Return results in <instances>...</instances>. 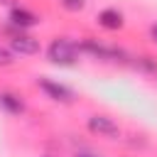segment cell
I'll list each match as a JSON object with an SVG mask.
<instances>
[{
    "label": "cell",
    "instance_id": "8",
    "mask_svg": "<svg viewBox=\"0 0 157 157\" xmlns=\"http://www.w3.org/2000/svg\"><path fill=\"white\" fill-rule=\"evenodd\" d=\"M0 105H2L7 113H12V115L25 113V103H22V98H20L17 93H10V91L0 93Z\"/></svg>",
    "mask_w": 157,
    "mask_h": 157
},
{
    "label": "cell",
    "instance_id": "6",
    "mask_svg": "<svg viewBox=\"0 0 157 157\" xmlns=\"http://www.w3.org/2000/svg\"><path fill=\"white\" fill-rule=\"evenodd\" d=\"M98 25H101L103 29H108V32H118V29L125 27V17H123L120 10H115V7H105V10L98 12Z\"/></svg>",
    "mask_w": 157,
    "mask_h": 157
},
{
    "label": "cell",
    "instance_id": "7",
    "mask_svg": "<svg viewBox=\"0 0 157 157\" xmlns=\"http://www.w3.org/2000/svg\"><path fill=\"white\" fill-rule=\"evenodd\" d=\"M10 25H15V27H20V29H27V27L39 25V15H34V12L27 10V7L15 5V7L10 10Z\"/></svg>",
    "mask_w": 157,
    "mask_h": 157
},
{
    "label": "cell",
    "instance_id": "5",
    "mask_svg": "<svg viewBox=\"0 0 157 157\" xmlns=\"http://www.w3.org/2000/svg\"><path fill=\"white\" fill-rule=\"evenodd\" d=\"M10 49L20 56H34V54H39L42 47H39V39H34L29 34H15L10 39Z\"/></svg>",
    "mask_w": 157,
    "mask_h": 157
},
{
    "label": "cell",
    "instance_id": "12",
    "mask_svg": "<svg viewBox=\"0 0 157 157\" xmlns=\"http://www.w3.org/2000/svg\"><path fill=\"white\" fill-rule=\"evenodd\" d=\"M76 157H98V155H93V152H78Z\"/></svg>",
    "mask_w": 157,
    "mask_h": 157
},
{
    "label": "cell",
    "instance_id": "4",
    "mask_svg": "<svg viewBox=\"0 0 157 157\" xmlns=\"http://www.w3.org/2000/svg\"><path fill=\"white\" fill-rule=\"evenodd\" d=\"M37 86H39L52 101H56V103H71V101H74V93H71L66 86H61V83H56V81H52V78H39Z\"/></svg>",
    "mask_w": 157,
    "mask_h": 157
},
{
    "label": "cell",
    "instance_id": "2",
    "mask_svg": "<svg viewBox=\"0 0 157 157\" xmlns=\"http://www.w3.org/2000/svg\"><path fill=\"white\" fill-rule=\"evenodd\" d=\"M86 125H88V130H91L93 135H98V137H108V140H118V137H120L118 123H115L113 118H108V115H91Z\"/></svg>",
    "mask_w": 157,
    "mask_h": 157
},
{
    "label": "cell",
    "instance_id": "3",
    "mask_svg": "<svg viewBox=\"0 0 157 157\" xmlns=\"http://www.w3.org/2000/svg\"><path fill=\"white\" fill-rule=\"evenodd\" d=\"M78 52H88V54L96 56V59H123V56H125L120 49H115V47H105V44H98L96 39H83V42L78 44Z\"/></svg>",
    "mask_w": 157,
    "mask_h": 157
},
{
    "label": "cell",
    "instance_id": "10",
    "mask_svg": "<svg viewBox=\"0 0 157 157\" xmlns=\"http://www.w3.org/2000/svg\"><path fill=\"white\" fill-rule=\"evenodd\" d=\"M12 54H15L12 49L0 47V69H7V66H12V64H15V56H12Z\"/></svg>",
    "mask_w": 157,
    "mask_h": 157
},
{
    "label": "cell",
    "instance_id": "11",
    "mask_svg": "<svg viewBox=\"0 0 157 157\" xmlns=\"http://www.w3.org/2000/svg\"><path fill=\"white\" fill-rule=\"evenodd\" d=\"M150 37H152V42L157 44V25H152V27H150Z\"/></svg>",
    "mask_w": 157,
    "mask_h": 157
},
{
    "label": "cell",
    "instance_id": "1",
    "mask_svg": "<svg viewBox=\"0 0 157 157\" xmlns=\"http://www.w3.org/2000/svg\"><path fill=\"white\" fill-rule=\"evenodd\" d=\"M47 59L56 66H74L78 61V47L66 37H56L47 49Z\"/></svg>",
    "mask_w": 157,
    "mask_h": 157
},
{
    "label": "cell",
    "instance_id": "9",
    "mask_svg": "<svg viewBox=\"0 0 157 157\" xmlns=\"http://www.w3.org/2000/svg\"><path fill=\"white\" fill-rule=\"evenodd\" d=\"M59 5L69 12H81L86 7V0H59Z\"/></svg>",
    "mask_w": 157,
    "mask_h": 157
},
{
    "label": "cell",
    "instance_id": "13",
    "mask_svg": "<svg viewBox=\"0 0 157 157\" xmlns=\"http://www.w3.org/2000/svg\"><path fill=\"white\" fill-rule=\"evenodd\" d=\"M0 2H10V0H0Z\"/></svg>",
    "mask_w": 157,
    "mask_h": 157
}]
</instances>
